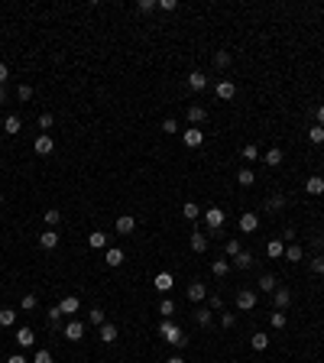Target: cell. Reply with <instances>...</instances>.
Masks as SVG:
<instances>
[{
  "instance_id": "6da1fadb",
  "label": "cell",
  "mask_w": 324,
  "mask_h": 363,
  "mask_svg": "<svg viewBox=\"0 0 324 363\" xmlns=\"http://www.w3.org/2000/svg\"><path fill=\"white\" fill-rule=\"evenodd\" d=\"M159 334H162V340H165V344H172L175 350L188 347V337H185V331H182L178 324H172L169 318H162V321H159Z\"/></svg>"
},
{
  "instance_id": "7a4b0ae2",
  "label": "cell",
  "mask_w": 324,
  "mask_h": 363,
  "mask_svg": "<svg viewBox=\"0 0 324 363\" xmlns=\"http://www.w3.org/2000/svg\"><path fill=\"white\" fill-rule=\"evenodd\" d=\"M237 308H240V311H253V308H256V292L240 289L237 292Z\"/></svg>"
},
{
  "instance_id": "3957f363",
  "label": "cell",
  "mask_w": 324,
  "mask_h": 363,
  "mask_svg": "<svg viewBox=\"0 0 324 363\" xmlns=\"http://www.w3.org/2000/svg\"><path fill=\"white\" fill-rule=\"evenodd\" d=\"M204 224H208L211 230H220V227H224V211H220V208H208V211H204Z\"/></svg>"
},
{
  "instance_id": "277c9868",
  "label": "cell",
  "mask_w": 324,
  "mask_h": 363,
  "mask_svg": "<svg viewBox=\"0 0 324 363\" xmlns=\"http://www.w3.org/2000/svg\"><path fill=\"white\" fill-rule=\"evenodd\" d=\"M62 334H65V340H72V344H75V340L85 337V324H81V321H68Z\"/></svg>"
},
{
  "instance_id": "5b68a950",
  "label": "cell",
  "mask_w": 324,
  "mask_h": 363,
  "mask_svg": "<svg viewBox=\"0 0 324 363\" xmlns=\"http://www.w3.org/2000/svg\"><path fill=\"white\" fill-rule=\"evenodd\" d=\"M39 246H43V250H55V246H59V230L55 227L43 230V234H39Z\"/></svg>"
},
{
  "instance_id": "8992f818",
  "label": "cell",
  "mask_w": 324,
  "mask_h": 363,
  "mask_svg": "<svg viewBox=\"0 0 324 363\" xmlns=\"http://www.w3.org/2000/svg\"><path fill=\"white\" fill-rule=\"evenodd\" d=\"M272 302H275V308H279V311H285V308L292 305V289H275V292H272Z\"/></svg>"
},
{
  "instance_id": "52a82bcc",
  "label": "cell",
  "mask_w": 324,
  "mask_h": 363,
  "mask_svg": "<svg viewBox=\"0 0 324 363\" xmlns=\"http://www.w3.org/2000/svg\"><path fill=\"white\" fill-rule=\"evenodd\" d=\"M33 149H36V156H49L52 149H55V143H52V136L49 133H43L36 143H33Z\"/></svg>"
},
{
  "instance_id": "ba28073f",
  "label": "cell",
  "mask_w": 324,
  "mask_h": 363,
  "mask_svg": "<svg viewBox=\"0 0 324 363\" xmlns=\"http://www.w3.org/2000/svg\"><path fill=\"white\" fill-rule=\"evenodd\" d=\"M136 230V217H130V214H123V217H117V234H123V237H130Z\"/></svg>"
},
{
  "instance_id": "9c48e42d",
  "label": "cell",
  "mask_w": 324,
  "mask_h": 363,
  "mask_svg": "<svg viewBox=\"0 0 324 363\" xmlns=\"http://www.w3.org/2000/svg\"><path fill=\"white\" fill-rule=\"evenodd\" d=\"M256 227H259V217L253 214V211H246V214H240V230H243V234H253Z\"/></svg>"
},
{
  "instance_id": "30bf717a",
  "label": "cell",
  "mask_w": 324,
  "mask_h": 363,
  "mask_svg": "<svg viewBox=\"0 0 324 363\" xmlns=\"http://www.w3.org/2000/svg\"><path fill=\"white\" fill-rule=\"evenodd\" d=\"M78 308H81V298H78V295H65V298L59 302V311H62V314H75Z\"/></svg>"
},
{
  "instance_id": "8fae6325",
  "label": "cell",
  "mask_w": 324,
  "mask_h": 363,
  "mask_svg": "<svg viewBox=\"0 0 324 363\" xmlns=\"http://www.w3.org/2000/svg\"><path fill=\"white\" fill-rule=\"evenodd\" d=\"M182 140H185V146H188V149H198L204 143V133H201V130H185Z\"/></svg>"
},
{
  "instance_id": "7c38bea8",
  "label": "cell",
  "mask_w": 324,
  "mask_h": 363,
  "mask_svg": "<svg viewBox=\"0 0 324 363\" xmlns=\"http://www.w3.org/2000/svg\"><path fill=\"white\" fill-rule=\"evenodd\" d=\"M188 88L191 91H204V88H208V75L204 72H191L188 75Z\"/></svg>"
},
{
  "instance_id": "4fadbf2b",
  "label": "cell",
  "mask_w": 324,
  "mask_h": 363,
  "mask_svg": "<svg viewBox=\"0 0 324 363\" xmlns=\"http://www.w3.org/2000/svg\"><path fill=\"white\" fill-rule=\"evenodd\" d=\"M214 91H217V98H220V101H230L233 94H237V85H233V81H217Z\"/></svg>"
},
{
  "instance_id": "5bb4252c",
  "label": "cell",
  "mask_w": 324,
  "mask_h": 363,
  "mask_svg": "<svg viewBox=\"0 0 324 363\" xmlns=\"http://www.w3.org/2000/svg\"><path fill=\"white\" fill-rule=\"evenodd\" d=\"M204 295H208V289H204V282H191L188 285V302H204Z\"/></svg>"
},
{
  "instance_id": "9a60e30c",
  "label": "cell",
  "mask_w": 324,
  "mask_h": 363,
  "mask_svg": "<svg viewBox=\"0 0 324 363\" xmlns=\"http://www.w3.org/2000/svg\"><path fill=\"white\" fill-rule=\"evenodd\" d=\"M104 263L110 266V269H117V266H123V250H117V246H110V250L104 253Z\"/></svg>"
},
{
  "instance_id": "2e32d148",
  "label": "cell",
  "mask_w": 324,
  "mask_h": 363,
  "mask_svg": "<svg viewBox=\"0 0 324 363\" xmlns=\"http://www.w3.org/2000/svg\"><path fill=\"white\" fill-rule=\"evenodd\" d=\"M191 250H195V253L208 250V234H204V230H195V234H191Z\"/></svg>"
},
{
  "instance_id": "e0dca14e",
  "label": "cell",
  "mask_w": 324,
  "mask_h": 363,
  "mask_svg": "<svg viewBox=\"0 0 324 363\" xmlns=\"http://www.w3.org/2000/svg\"><path fill=\"white\" fill-rule=\"evenodd\" d=\"M20 127H23V120H20L17 114H7V120H4V130H7V136H17V133H20Z\"/></svg>"
},
{
  "instance_id": "ac0fdd59",
  "label": "cell",
  "mask_w": 324,
  "mask_h": 363,
  "mask_svg": "<svg viewBox=\"0 0 324 363\" xmlns=\"http://www.w3.org/2000/svg\"><path fill=\"white\" fill-rule=\"evenodd\" d=\"M98 337L104 340V344H114V340H117V324H107V321H104L101 331H98Z\"/></svg>"
},
{
  "instance_id": "d6986e66",
  "label": "cell",
  "mask_w": 324,
  "mask_h": 363,
  "mask_svg": "<svg viewBox=\"0 0 324 363\" xmlns=\"http://www.w3.org/2000/svg\"><path fill=\"white\" fill-rule=\"evenodd\" d=\"M182 217L185 221H198V217H201V208H198L195 201H185L182 204Z\"/></svg>"
},
{
  "instance_id": "ffe728a7",
  "label": "cell",
  "mask_w": 324,
  "mask_h": 363,
  "mask_svg": "<svg viewBox=\"0 0 324 363\" xmlns=\"http://www.w3.org/2000/svg\"><path fill=\"white\" fill-rule=\"evenodd\" d=\"M256 285H259L263 292H275V289H279V282H275V276H272V272H263Z\"/></svg>"
},
{
  "instance_id": "44dd1931",
  "label": "cell",
  "mask_w": 324,
  "mask_h": 363,
  "mask_svg": "<svg viewBox=\"0 0 324 363\" xmlns=\"http://www.w3.org/2000/svg\"><path fill=\"white\" fill-rule=\"evenodd\" d=\"M204 120H208V111L198 107V104H191L188 107V123H204Z\"/></svg>"
},
{
  "instance_id": "7402d4cb",
  "label": "cell",
  "mask_w": 324,
  "mask_h": 363,
  "mask_svg": "<svg viewBox=\"0 0 324 363\" xmlns=\"http://www.w3.org/2000/svg\"><path fill=\"white\" fill-rule=\"evenodd\" d=\"M153 285L159 292H172V272H159V276L153 279Z\"/></svg>"
},
{
  "instance_id": "603a6c76",
  "label": "cell",
  "mask_w": 324,
  "mask_h": 363,
  "mask_svg": "<svg viewBox=\"0 0 324 363\" xmlns=\"http://www.w3.org/2000/svg\"><path fill=\"white\" fill-rule=\"evenodd\" d=\"M282 256H285L288 263H298V259L305 256V250H301L298 243H288V246H285V253H282Z\"/></svg>"
},
{
  "instance_id": "cb8c5ba5",
  "label": "cell",
  "mask_w": 324,
  "mask_h": 363,
  "mask_svg": "<svg viewBox=\"0 0 324 363\" xmlns=\"http://www.w3.org/2000/svg\"><path fill=\"white\" fill-rule=\"evenodd\" d=\"M305 191H308V195H321V191H324V179H321V175H311V179L305 182Z\"/></svg>"
},
{
  "instance_id": "d4e9b609",
  "label": "cell",
  "mask_w": 324,
  "mask_h": 363,
  "mask_svg": "<svg viewBox=\"0 0 324 363\" xmlns=\"http://www.w3.org/2000/svg\"><path fill=\"white\" fill-rule=\"evenodd\" d=\"M233 266H237V269H250V266H253V253L240 250L237 256H233Z\"/></svg>"
},
{
  "instance_id": "484cf974",
  "label": "cell",
  "mask_w": 324,
  "mask_h": 363,
  "mask_svg": "<svg viewBox=\"0 0 324 363\" xmlns=\"http://www.w3.org/2000/svg\"><path fill=\"white\" fill-rule=\"evenodd\" d=\"M33 340H36V334H33L30 327H20L17 331V344L20 347H33Z\"/></svg>"
},
{
  "instance_id": "4316f807",
  "label": "cell",
  "mask_w": 324,
  "mask_h": 363,
  "mask_svg": "<svg viewBox=\"0 0 324 363\" xmlns=\"http://www.w3.org/2000/svg\"><path fill=\"white\" fill-rule=\"evenodd\" d=\"M17 324V311L13 308H0V327H13Z\"/></svg>"
},
{
  "instance_id": "83f0119b",
  "label": "cell",
  "mask_w": 324,
  "mask_h": 363,
  "mask_svg": "<svg viewBox=\"0 0 324 363\" xmlns=\"http://www.w3.org/2000/svg\"><path fill=\"white\" fill-rule=\"evenodd\" d=\"M211 272H214L217 279H224L227 272H230V263H227V259H214V263H211Z\"/></svg>"
},
{
  "instance_id": "f1b7e54d",
  "label": "cell",
  "mask_w": 324,
  "mask_h": 363,
  "mask_svg": "<svg viewBox=\"0 0 324 363\" xmlns=\"http://www.w3.org/2000/svg\"><path fill=\"white\" fill-rule=\"evenodd\" d=\"M266 253H269L272 259H279L282 253H285V243H282V240H269V243H266Z\"/></svg>"
},
{
  "instance_id": "f546056e",
  "label": "cell",
  "mask_w": 324,
  "mask_h": 363,
  "mask_svg": "<svg viewBox=\"0 0 324 363\" xmlns=\"http://www.w3.org/2000/svg\"><path fill=\"white\" fill-rule=\"evenodd\" d=\"M282 208H285V195H272L269 201H266V211H272V214H275V211H282Z\"/></svg>"
},
{
  "instance_id": "4dcf8cb0",
  "label": "cell",
  "mask_w": 324,
  "mask_h": 363,
  "mask_svg": "<svg viewBox=\"0 0 324 363\" xmlns=\"http://www.w3.org/2000/svg\"><path fill=\"white\" fill-rule=\"evenodd\" d=\"M211 318H214V314H211V308H198V311H195V321H198L201 327H208Z\"/></svg>"
},
{
  "instance_id": "1f68e13d",
  "label": "cell",
  "mask_w": 324,
  "mask_h": 363,
  "mask_svg": "<svg viewBox=\"0 0 324 363\" xmlns=\"http://www.w3.org/2000/svg\"><path fill=\"white\" fill-rule=\"evenodd\" d=\"M240 156H243V159H246V162H256V159H259V149H256V146H253V143H246V146H243V149H240Z\"/></svg>"
},
{
  "instance_id": "d6a6232c",
  "label": "cell",
  "mask_w": 324,
  "mask_h": 363,
  "mask_svg": "<svg viewBox=\"0 0 324 363\" xmlns=\"http://www.w3.org/2000/svg\"><path fill=\"white\" fill-rule=\"evenodd\" d=\"M237 182H240V185H243V188H250V185H253V182H256V175H253V172H250V169H240V172H237Z\"/></svg>"
},
{
  "instance_id": "836d02e7",
  "label": "cell",
  "mask_w": 324,
  "mask_h": 363,
  "mask_svg": "<svg viewBox=\"0 0 324 363\" xmlns=\"http://www.w3.org/2000/svg\"><path fill=\"white\" fill-rule=\"evenodd\" d=\"M250 344H253V350H266V347H269V337H266V334L259 331V334H253V340H250Z\"/></svg>"
},
{
  "instance_id": "e575fe53",
  "label": "cell",
  "mask_w": 324,
  "mask_h": 363,
  "mask_svg": "<svg viewBox=\"0 0 324 363\" xmlns=\"http://www.w3.org/2000/svg\"><path fill=\"white\" fill-rule=\"evenodd\" d=\"M88 243H91L94 250H101V246H107V234H101V230H94V234L88 237Z\"/></svg>"
},
{
  "instance_id": "d590c367",
  "label": "cell",
  "mask_w": 324,
  "mask_h": 363,
  "mask_svg": "<svg viewBox=\"0 0 324 363\" xmlns=\"http://www.w3.org/2000/svg\"><path fill=\"white\" fill-rule=\"evenodd\" d=\"M88 321L101 327V324H104V321H107V318H104V308H91V311H88Z\"/></svg>"
},
{
  "instance_id": "8d00e7d4",
  "label": "cell",
  "mask_w": 324,
  "mask_h": 363,
  "mask_svg": "<svg viewBox=\"0 0 324 363\" xmlns=\"http://www.w3.org/2000/svg\"><path fill=\"white\" fill-rule=\"evenodd\" d=\"M259 159H266V166H279L282 162V149H269V153L259 156Z\"/></svg>"
},
{
  "instance_id": "74e56055",
  "label": "cell",
  "mask_w": 324,
  "mask_h": 363,
  "mask_svg": "<svg viewBox=\"0 0 324 363\" xmlns=\"http://www.w3.org/2000/svg\"><path fill=\"white\" fill-rule=\"evenodd\" d=\"M46 318H49V327L55 331V327H59V318H62V311H59V305H52L49 311H46Z\"/></svg>"
},
{
  "instance_id": "f35d334b",
  "label": "cell",
  "mask_w": 324,
  "mask_h": 363,
  "mask_svg": "<svg viewBox=\"0 0 324 363\" xmlns=\"http://www.w3.org/2000/svg\"><path fill=\"white\" fill-rule=\"evenodd\" d=\"M59 221H62L59 208H49V211H46V224H49V227H59Z\"/></svg>"
},
{
  "instance_id": "ab89813d",
  "label": "cell",
  "mask_w": 324,
  "mask_h": 363,
  "mask_svg": "<svg viewBox=\"0 0 324 363\" xmlns=\"http://www.w3.org/2000/svg\"><path fill=\"white\" fill-rule=\"evenodd\" d=\"M224 250H227V256L233 259V256H237V253H240V240H237V237H230V240L224 243Z\"/></svg>"
},
{
  "instance_id": "60d3db41",
  "label": "cell",
  "mask_w": 324,
  "mask_h": 363,
  "mask_svg": "<svg viewBox=\"0 0 324 363\" xmlns=\"http://www.w3.org/2000/svg\"><path fill=\"white\" fill-rule=\"evenodd\" d=\"M308 140H311V143H324V127H318V123H314V127L308 130Z\"/></svg>"
},
{
  "instance_id": "b9f144b4",
  "label": "cell",
  "mask_w": 324,
  "mask_h": 363,
  "mask_svg": "<svg viewBox=\"0 0 324 363\" xmlns=\"http://www.w3.org/2000/svg\"><path fill=\"white\" fill-rule=\"evenodd\" d=\"M36 305H39V298L33 295V292H30V295H23V302H20V308H23V311H33Z\"/></svg>"
},
{
  "instance_id": "7bdbcfd3",
  "label": "cell",
  "mask_w": 324,
  "mask_h": 363,
  "mask_svg": "<svg viewBox=\"0 0 324 363\" xmlns=\"http://www.w3.org/2000/svg\"><path fill=\"white\" fill-rule=\"evenodd\" d=\"M172 311H175V302H172V298H162V302H159V314H162V318H169Z\"/></svg>"
},
{
  "instance_id": "ee69618b",
  "label": "cell",
  "mask_w": 324,
  "mask_h": 363,
  "mask_svg": "<svg viewBox=\"0 0 324 363\" xmlns=\"http://www.w3.org/2000/svg\"><path fill=\"white\" fill-rule=\"evenodd\" d=\"M214 65L217 68H227V65H230V52H214Z\"/></svg>"
},
{
  "instance_id": "f6af8a7d",
  "label": "cell",
  "mask_w": 324,
  "mask_h": 363,
  "mask_svg": "<svg viewBox=\"0 0 324 363\" xmlns=\"http://www.w3.org/2000/svg\"><path fill=\"white\" fill-rule=\"evenodd\" d=\"M308 266H311V272H314V276H324V256H314Z\"/></svg>"
},
{
  "instance_id": "bcb514c9",
  "label": "cell",
  "mask_w": 324,
  "mask_h": 363,
  "mask_svg": "<svg viewBox=\"0 0 324 363\" xmlns=\"http://www.w3.org/2000/svg\"><path fill=\"white\" fill-rule=\"evenodd\" d=\"M52 123H55L52 114H39V130H52Z\"/></svg>"
},
{
  "instance_id": "7dc6e473",
  "label": "cell",
  "mask_w": 324,
  "mask_h": 363,
  "mask_svg": "<svg viewBox=\"0 0 324 363\" xmlns=\"http://www.w3.org/2000/svg\"><path fill=\"white\" fill-rule=\"evenodd\" d=\"M220 324H224V327H233V324H237V314H233V311H224V314H220Z\"/></svg>"
},
{
  "instance_id": "c3c4849f",
  "label": "cell",
  "mask_w": 324,
  "mask_h": 363,
  "mask_svg": "<svg viewBox=\"0 0 324 363\" xmlns=\"http://www.w3.org/2000/svg\"><path fill=\"white\" fill-rule=\"evenodd\" d=\"M33 363H55L49 350H36V357H33Z\"/></svg>"
},
{
  "instance_id": "681fc988",
  "label": "cell",
  "mask_w": 324,
  "mask_h": 363,
  "mask_svg": "<svg viewBox=\"0 0 324 363\" xmlns=\"http://www.w3.org/2000/svg\"><path fill=\"white\" fill-rule=\"evenodd\" d=\"M17 98H20V101H30V98H33V88H30V85H20V88H17Z\"/></svg>"
},
{
  "instance_id": "f907efd6",
  "label": "cell",
  "mask_w": 324,
  "mask_h": 363,
  "mask_svg": "<svg viewBox=\"0 0 324 363\" xmlns=\"http://www.w3.org/2000/svg\"><path fill=\"white\" fill-rule=\"evenodd\" d=\"M285 311H272V327H285Z\"/></svg>"
},
{
  "instance_id": "816d5d0a",
  "label": "cell",
  "mask_w": 324,
  "mask_h": 363,
  "mask_svg": "<svg viewBox=\"0 0 324 363\" xmlns=\"http://www.w3.org/2000/svg\"><path fill=\"white\" fill-rule=\"evenodd\" d=\"M162 133H178V123L172 120V117H169V120H162Z\"/></svg>"
},
{
  "instance_id": "f5cc1de1",
  "label": "cell",
  "mask_w": 324,
  "mask_h": 363,
  "mask_svg": "<svg viewBox=\"0 0 324 363\" xmlns=\"http://www.w3.org/2000/svg\"><path fill=\"white\" fill-rule=\"evenodd\" d=\"M136 7H140L143 13H149V10H156V7H159V4H156V0H140V4H136Z\"/></svg>"
},
{
  "instance_id": "db71d44e",
  "label": "cell",
  "mask_w": 324,
  "mask_h": 363,
  "mask_svg": "<svg viewBox=\"0 0 324 363\" xmlns=\"http://www.w3.org/2000/svg\"><path fill=\"white\" fill-rule=\"evenodd\" d=\"M159 10L172 13V10H178V4H175V0H159Z\"/></svg>"
},
{
  "instance_id": "11a10c76",
  "label": "cell",
  "mask_w": 324,
  "mask_h": 363,
  "mask_svg": "<svg viewBox=\"0 0 324 363\" xmlns=\"http://www.w3.org/2000/svg\"><path fill=\"white\" fill-rule=\"evenodd\" d=\"M220 308H224V298H220V295H211V311H220Z\"/></svg>"
},
{
  "instance_id": "9f6ffc18",
  "label": "cell",
  "mask_w": 324,
  "mask_h": 363,
  "mask_svg": "<svg viewBox=\"0 0 324 363\" xmlns=\"http://www.w3.org/2000/svg\"><path fill=\"white\" fill-rule=\"evenodd\" d=\"M314 120H318V127H324V104L314 107Z\"/></svg>"
},
{
  "instance_id": "6f0895ef",
  "label": "cell",
  "mask_w": 324,
  "mask_h": 363,
  "mask_svg": "<svg viewBox=\"0 0 324 363\" xmlns=\"http://www.w3.org/2000/svg\"><path fill=\"white\" fill-rule=\"evenodd\" d=\"M7 363H30V360H26L23 353H10V357H7Z\"/></svg>"
},
{
  "instance_id": "680465c9",
  "label": "cell",
  "mask_w": 324,
  "mask_h": 363,
  "mask_svg": "<svg viewBox=\"0 0 324 363\" xmlns=\"http://www.w3.org/2000/svg\"><path fill=\"white\" fill-rule=\"evenodd\" d=\"M7 78H10V68H7V65H4V62H0V85H4V81H7Z\"/></svg>"
},
{
  "instance_id": "91938a15",
  "label": "cell",
  "mask_w": 324,
  "mask_h": 363,
  "mask_svg": "<svg viewBox=\"0 0 324 363\" xmlns=\"http://www.w3.org/2000/svg\"><path fill=\"white\" fill-rule=\"evenodd\" d=\"M165 363H185V357H182V353H172V357L165 360Z\"/></svg>"
},
{
  "instance_id": "94428289",
  "label": "cell",
  "mask_w": 324,
  "mask_h": 363,
  "mask_svg": "<svg viewBox=\"0 0 324 363\" xmlns=\"http://www.w3.org/2000/svg\"><path fill=\"white\" fill-rule=\"evenodd\" d=\"M0 204H4V195H0Z\"/></svg>"
},
{
  "instance_id": "6125c7cd",
  "label": "cell",
  "mask_w": 324,
  "mask_h": 363,
  "mask_svg": "<svg viewBox=\"0 0 324 363\" xmlns=\"http://www.w3.org/2000/svg\"><path fill=\"white\" fill-rule=\"evenodd\" d=\"M0 94H4V91H0Z\"/></svg>"
}]
</instances>
